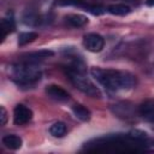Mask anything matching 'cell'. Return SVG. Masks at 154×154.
I'll use <instances>...</instances> for the list:
<instances>
[{
	"label": "cell",
	"mask_w": 154,
	"mask_h": 154,
	"mask_svg": "<svg viewBox=\"0 0 154 154\" xmlns=\"http://www.w3.org/2000/svg\"><path fill=\"white\" fill-rule=\"evenodd\" d=\"M66 131H67V128H66L65 123H63V122H55L49 128V132L54 137H64Z\"/></svg>",
	"instance_id": "obj_15"
},
{
	"label": "cell",
	"mask_w": 154,
	"mask_h": 154,
	"mask_svg": "<svg viewBox=\"0 0 154 154\" xmlns=\"http://www.w3.org/2000/svg\"><path fill=\"white\" fill-rule=\"evenodd\" d=\"M57 5L60 6H76L79 8H83L84 11L90 12L94 16H100L106 12V8L100 5H90L88 2H84L83 0H58Z\"/></svg>",
	"instance_id": "obj_4"
},
{
	"label": "cell",
	"mask_w": 154,
	"mask_h": 154,
	"mask_svg": "<svg viewBox=\"0 0 154 154\" xmlns=\"http://www.w3.org/2000/svg\"><path fill=\"white\" fill-rule=\"evenodd\" d=\"M90 73L100 84L112 91L129 90L135 85V77L129 72L112 69L93 67L90 70Z\"/></svg>",
	"instance_id": "obj_1"
},
{
	"label": "cell",
	"mask_w": 154,
	"mask_h": 154,
	"mask_svg": "<svg viewBox=\"0 0 154 154\" xmlns=\"http://www.w3.org/2000/svg\"><path fill=\"white\" fill-rule=\"evenodd\" d=\"M14 28H16L14 19L11 16H10V18H2L1 26H0V30H1V40H4L8 32H12L14 30Z\"/></svg>",
	"instance_id": "obj_14"
},
{
	"label": "cell",
	"mask_w": 154,
	"mask_h": 154,
	"mask_svg": "<svg viewBox=\"0 0 154 154\" xmlns=\"http://www.w3.org/2000/svg\"><path fill=\"white\" fill-rule=\"evenodd\" d=\"M32 118V111L25 105L18 103L13 109V123L16 125H25Z\"/></svg>",
	"instance_id": "obj_6"
},
{
	"label": "cell",
	"mask_w": 154,
	"mask_h": 154,
	"mask_svg": "<svg viewBox=\"0 0 154 154\" xmlns=\"http://www.w3.org/2000/svg\"><path fill=\"white\" fill-rule=\"evenodd\" d=\"M53 51L49 49H40L36 52H30V53H25L22 55L23 61H31V63H36L38 60H43L46 58L53 57Z\"/></svg>",
	"instance_id": "obj_9"
},
{
	"label": "cell",
	"mask_w": 154,
	"mask_h": 154,
	"mask_svg": "<svg viewBox=\"0 0 154 154\" xmlns=\"http://www.w3.org/2000/svg\"><path fill=\"white\" fill-rule=\"evenodd\" d=\"M67 73H69V78L72 82V84L78 90H81L82 93H84V94H87L91 97H101L102 96L100 89L88 77L84 76L83 71H78V70H75V69H69Z\"/></svg>",
	"instance_id": "obj_3"
},
{
	"label": "cell",
	"mask_w": 154,
	"mask_h": 154,
	"mask_svg": "<svg viewBox=\"0 0 154 154\" xmlns=\"http://www.w3.org/2000/svg\"><path fill=\"white\" fill-rule=\"evenodd\" d=\"M106 11L113 16H126L131 12V8L125 4H112L106 8Z\"/></svg>",
	"instance_id": "obj_12"
},
{
	"label": "cell",
	"mask_w": 154,
	"mask_h": 154,
	"mask_svg": "<svg viewBox=\"0 0 154 154\" xmlns=\"http://www.w3.org/2000/svg\"><path fill=\"white\" fill-rule=\"evenodd\" d=\"M46 94L55 100V101H59V102H65L70 99V94L61 87L59 85H55V84H51V85H47L46 88Z\"/></svg>",
	"instance_id": "obj_7"
},
{
	"label": "cell",
	"mask_w": 154,
	"mask_h": 154,
	"mask_svg": "<svg viewBox=\"0 0 154 154\" xmlns=\"http://www.w3.org/2000/svg\"><path fill=\"white\" fill-rule=\"evenodd\" d=\"M140 116L149 123H154V100H146L138 107Z\"/></svg>",
	"instance_id": "obj_8"
},
{
	"label": "cell",
	"mask_w": 154,
	"mask_h": 154,
	"mask_svg": "<svg viewBox=\"0 0 154 154\" xmlns=\"http://www.w3.org/2000/svg\"><path fill=\"white\" fill-rule=\"evenodd\" d=\"M146 4H147V6L153 7V6H154V0H147V1H146Z\"/></svg>",
	"instance_id": "obj_19"
},
{
	"label": "cell",
	"mask_w": 154,
	"mask_h": 154,
	"mask_svg": "<svg viewBox=\"0 0 154 154\" xmlns=\"http://www.w3.org/2000/svg\"><path fill=\"white\" fill-rule=\"evenodd\" d=\"M65 22L72 28H82L85 24H88V18L83 14L71 13V14L65 16Z\"/></svg>",
	"instance_id": "obj_11"
},
{
	"label": "cell",
	"mask_w": 154,
	"mask_h": 154,
	"mask_svg": "<svg viewBox=\"0 0 154 154\" xmlns=\"http://www.w3.org/2000/svg\"><path fill=\"white\" fill-rule=\"evenodd\" d=\"M83 46L87 51L93 52V53H99L105 47V40L101 35L99 34H87L83 37Z\"/></svg>",
	"instance_id": "obj_5"
},
{
	"label": "cell",
	"mask_w": 154,
	"mask_h": 154,
	"mask_svg": "<svg viewBox=\"0 0 154 154\" xmlns=\"http://www.w3.org/2000/svg\"><path fill=\"white\" fill-rule=\"evenodd\" d=\"M11 75L12 79L19 87H32L41 79L42 72L36 63L22 61L13 65Z\"/></svg>",
	"instance_id": "obj_2"
},
{
	"label": "cell",
	"mask_w": 154,
	"mask_h": 154,
	"mask_svg": "<svg viewBox=\"0 0 154 154\" xmlns=\"http://www.w3.org/2000/svg\"><path fill=\"white\" fill-rule=\"evenodd\" d=\"M23 22H24L26 25L34 26V25H37V24L40 23V17H38L37 14H35V13H26V14H24V17H23Z\"/></svg>",
	"instance_id": "obj_17"
},
{
	"label": "cell",
	"mask_w": 154,
	"mask_h": 154,
	"mask_svg": "<svg viewBox=\"0 0 154 154\" xmlns=\"http://www.w3.org/2000/svg\"><path fill=\"white\" fill-rule=\"evenodd\" d=\"M0 111H1V114H0V117H1V125H5L6 122H7V112H6L4 106L0 107Z\"/></svg>",
	"instance_id": "obj_18"
},
{
	"label": "cell",
	"mask_w": 154,
	"mask_h": 154,
	"mask_svg": "<svg viewBox=\"0 0 154 154\" xmlns=\"http://www.w3.org/2000/svg\"><path fill=\"white\" fill-rule=\"evenodd\" d=\"M38 34L35 31H25V32H20L18 36V46H25L32 41H35L37 38Z\"/></svg>",
	"instance_id": "obj_16"
},
{
	"label": "cell",
	"mask_w": 154,
	"mask_h": 154,
	"mask_svg": "<svg viewBox=\"0 0 154 154\" xmlns=\"http://www.w3.org/2000/svg\"><path fill=\"white\" fill-rule=\"evenodd\" d=\"M2 144L6 148L11 149V150H17V149H19L22 147L23 140L19 136H17V135L10 134V135H5L2 137Z\"/></svg>",
	"instance_id": "obj_10"
},
{
	"label": "cell",
	"mask_w": 154,
	"mask_h": 154,
	"mask_svg": "<svg viewBox=\"0 0 154 154\" xmlns=\"http://www.w3.org/2000/svg\"><path fill=\"white\" fill-rule=\"evenodd\" d=\"M72 112L76 116V118H78L82 122H88L91 117V113L88 108H85L82 105H73L72 106Z\"/></svg>",
	"instance_id": "obj_13"
}]
</instances>
